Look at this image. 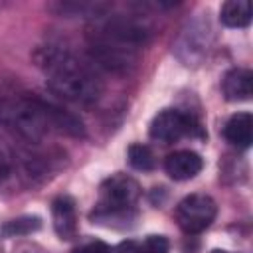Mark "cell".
Returning <instances> with one entry per match:
<instances>
[{"label": "cell", "mask_w": 253, "mask_h": 253, "mask_svg": "<svg viewBox=\"0 0 253 253\" xmlns=\"http://www.w3.org/2000/svg\"><path fill=\"white\" fill-rule=\"evenodd\" d=\"M0 125L28 144H40L51 132L65 136H83V123L36 95L18 91H0Z\"/></svg>", "instance_id": "cell-1"}, {"label": "cell", "mask_w": 253, "mask_h": 253, "mask_svg": "<svg viewBox=\"0 0 253 253\" xmlns=\"http://www.w3.org/2000/svg\"><path fill=\"white\" fill-rule=\"evenodd\" d=\"M150 26L136 16L105 14L95 18L87 32L91 57L109 71L125 73L136 63L138 49L150 42Z\"/></svg>", "instance_id": "cell-2"}, {"label": "cell", "mask_w": 253, "mask_h": 253, "mask_svg": "<svg viewBox=\"0 0 253 253\" xmlns=\"http://www.w3.org/2000/svg\"><path fill=\"white\" fill-rule=\"evenodd\" d=\"M38 65L47 73V87L53 95L75 105H95L103 95V83L85 63L61 45L40 47Z\"/></svg>", "instance_id": "cell-3"}, {"label": "cell", "mask_w": 253, "mask_h": 253, "mask_svg": "<svg viewBox=\"0 0 253 253\" xmlns=\"http://www.w3.org/2000/svg\"><path fill=\"white\" fill-rule=\"evenodd\" d=\"M140 196V186L134 178L126 174H115L101 184L99 204L93 211V219L109 221H128L134 213V204Z\"/></svg>", "instance_id": "cell-4"}, {"label": "cell", "mask_w": 253, "mask_h": 253, "mask_svg": "<svg viewBox=\"0 0 253 253\" xmlns=\"http://www.w3.org/2000/svg\"><path fill=\"white\" fill-rule=\"evenodd\" d=\"M217 215V204L208 194H190L176 208V221L188 235L200 233L211 225Z\"/></svg>", "instance_id": "cell-5"}, {"label": "cell", "mask_w": 253, "mask_h": 253, "mask_svg": "<svg viewBox=\"0 0 253 253\" xmlns=\"http://www.w3.org/2000/svg\"><path fill=\"white\" fill-rule=\"evenodd\" d=\"M196 128H198V125L194 123L192 117L184 115L178 109H164L152 119L148 132L154 140L170 144V142L180 140L182 136L192 134Z\"/></svg>", "instance_id": "cell-6"}, {"label": "cell", "mask_w": 253, "mask_h": 253, "mask_svg": "<svg viewBox=\"0 0 253 253\" xmlns=\"http://www.w3.org/2000/svg\"><path fill=\"white\" fill-rule=\"evenodd\" d=\"M204 166V160L198 152L194 150H176L166 156L164 160V170L172 180H190L196 174H200Z\"/></svg>", "instance_id": "cell-7"}, {"label": "cell", "mask_w": 253, "mask_h": 253, "mask_svg": "<svg viewBox=\"0 0 253 253\" xmlns=\"http://www.w3.org/2000/svg\"><path fill=\"white\" fill-rule=\"evenodd\" d=\"M53 229L61 239H73L77 233V211L71 196H59L51 204Z\"/></svg>", "instance_id": "cell-8"}, {"label": "cell", "mask_w": 253, "mask_h": 253, "mask_svg": "<svg viewBox=\"0 0 253 253\" xmlns=\"http://www.w3.org/2000/svg\"><path fill=\"white\" fill-rule=\"evenodd\" d=\"M221 91L223 97L231 103L249 101L253 95V73L249 69H229L221 79Z\"/></svg>", "instance_id": "cell-9"}, {"label": "cell", "mask_w": 253, "mask_h": 253, "mask_svg": "<svg viewBox=\"0 0 253 253\" xmlns=\"http://www.w3.org/2000/svg\"><path fill=\"white\" fill-rule=\"evenodd\" d=\"M223 136L237 148H249L253 140V117L249 113H235L223 126Z\"/></svg>", "instance_id": "cell-10"}, {"label": "cell", "mask_w": 253, "mask_h": 253, "mask_svg": "<svg viewBox=\"0 0 253 253\" xmlns=\"http://www.w3.org/2000/svg\"><path fill=\"white\" fill-rule=\"evenodd\" d=\"M219 20L227 28H245L251 22V4L247 0H227L219 10Z\"/></svg>", "instance_id": "cell-11"}, {"label": "cell", "mask_w": 253, "mask_h": 253, "mask_svg": "<svg viewBox=\"0 0 253 253\" xmlns=\"http://www.w3.org/2000/svg\"><path fill=\"white\" fill-rule=\"evenodd\" d=\"M18 170H22L20 154L0 138V186L12 182L18 176Z\"/></svg>", "instance_id": "cell-12"}, {"label": "cell", "mask_w": 253, "mask_h": 253, "mask_svg": "<svg viewBox=\"0 0 253 253\" xmlns=\"http://www.w3.org/2000/svg\"><path fill=\"white\" fill-rule=\"evenodd\" d=\"M128 162L134 170L148 172L154 168V154L146 144H130L128 146Z\"/></svg>", "instance_id": "cell-13"}, {"label": "cell", "mask_w": 253, "mask_h": 253, "mask_svg": "<svg viewBox=\"0 0 253 253\" xmlns=\"http://www.w3.org/2000/svg\"><path fill=\"white\" fill-rule=\"evenodd\" d=\"M40 227H42V219L38 215H26V217H18V219L8 221L2 227V231L6 235H26V233H32Z\"/></svg>", "instance_id": "cell-14"}, {"label": "cell", "mask_w": 253, "mask_h": 253, "mask_svg": "<svg viewBox=\"0 0 253 253\" xmlns=\"http://www.w3.org/2000/svg\"><path fill=\"white\" fill-rule=\"evenodd\" d=\"M168 239L164 235H148L142 243H140V251L138 253H168Z\"/></svg>", "instance_id": "cell-15"}, {"label": "cell", "mask_w": 253, "mask_h": 253, "mask_svg": "<svg viewBox=\"0 0 253 253\" xmlns=\"http://www.w3.org/2000/svg\"><path fill=\"white\" fill-rule=\"evenodd\" d=\"M73 253H113V249L105 241H89V243L73 249Z\"/></svg>", "instance_id": "cell-16"}, {"label": "cell", "mask_w": 253, "mask_h": 253, "mask_svg": "<svg viewBox=\"0 0 253 253\" xmlns=\"http://www.w3.org/2000/svg\"><path fill=\"white\" fill-rule=\"evenodd\" d=\"M117 251H119V253H138V251H140V243H136V241H132V239H126V241L119 243Z\"/></svg>", "instance_id": "cell-17"}, {"label": "cell", "mask_w": 253, "mask_h": 253, "mask_svg": "<svg viewBox=\"0 0 253 253\" xmlns=\"http://www.w3.org/2000/svg\"><path fill=\"white\" fill-rule=\"evenodd\" d=\"M210 253H231V251H225V249H211Z\"/></svg>", "instance_id": "cell-18"}]
</instances>
